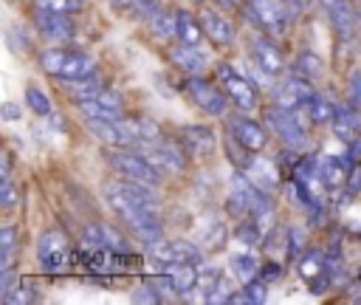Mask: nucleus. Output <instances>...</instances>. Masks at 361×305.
Instances as JSON below:
<instances>
[{
  "mask_svg": "<svg viewBox=\"0 0 361 305\" xmlns=\"http://www.w3.org/2000/svg\"><path fill=\"white\" fill-rule=\"evenodd\" d=\"M116 8H133V0H110Z\"/></svg>",
  "mask_w": 361,
  "mask_h": 305,
  "instance_id": "nucleus-48",
  "label": "nucleus"
},
{
  "mask_svg": "<svg viewBox=\"0 0 361 305\" xmlns=\"http://www.w3.org/2000/svg\"><path fill=\"white\" fill-rule=\"evenodd\" d=\"M344 192H347V198H355V195L361 192V161H358V164H353V169L347 172Z\"/></svg>",
  "mask_w": 361,
  "mask_h": 305,
  "instance_id": "nucleus-41",
  "label": "nucleus"
},
{
  "mask_svg": "<svg viewBox=\"0 0 361 305\" xmlns=\"http://www.w3.org/2000/svg\"><path fill=\"white\" fill-rule=\"evenodd\" d=\"M34 6H45L54 11H65V14H79L85 8V0H34Z\"/></svg>",
  "mask_w": 361,
  "mask_h": 305,
  "instance_id": "nucleus-36",
  "label": "nucleus"
},
{
  "mask_svg": "<svg viewBox=\"0 0 361 305\" xmlns=\"http://www.w3.org/2000/svg\"><path fill=\"white\" fill-rule=\"evenodd\" d=\"M155 265H178V263H203L206 249H200L192 240H161L158 246L149 249Z\"/></svg>",
  "mask_w": 361,
  "mask_h": 305,
  "instance_id": "nucleus-16",
  "label": "nucleus"
},
{
  "mask_svg": "<svg viewBox=\"0 0 361 305\" xmlns=\"http://www.w3.org/2000/svg\"><path fill=\"white\" fill-rule=\"evenodd\" d=\"M226 127H228V133H231L243 147H248L251 152H262V150L268 147V127H265V121H257V119H251L248 113L226 116Z\"/></svg>",
  "mask_w": 361,
  "mask_h": 305,
  "instance_id": "nucleus-15",
  "label": "nucleus"
},
{
  "mask_svg": "<svg viewBox=\"0 0 361 305\" xmlns=\"http://www.w3.org/2000/svg\"><path fill=\"white\" fill-rule=\"evenodd\" d=\"M228 268H231V274H234V280L240 282V285H245V282H251L254 277H259V260L251 254V251H243V254H231L228 257Z\"/></svg>",
  "mask_w": 361,
  "mask_h": 305,
  "instance_id": "nucleus-25",
  "label": "nucleus"
},
{
  "mask_svg": "<svg viewBox=\"0 0 361 305\" xmlns=\"http://www.w3.org/2000/svg\"><path fill=\"white\" fill-rule=\"evenodd\" d=\"M107 164L118 172V178H133V181H141V184H149V186H158L164 181V172L141 150H133V147L110 150Z\"/></svg>",
  "mask_w": 361,
  "mask_h": 305,
  "instance_id": "nucleus-6",
  "label": "nucleus"
},
{
  "mask_svg": "<svg viewBox=\"0 0 361 305\" xmlns=\"http://www.w3.org/2000/svg\"><path fill=\"white\" fill-rule=\"evenodd\" d=\"M147 28H149V34H152L158 42H172V40H175V14L166 11V8H161L158 14H152V17L147 20Z\"/></svg>",
  "mask_w": 361,
  "mask_h": 305,
  "instance_id": "nucleus-29",
  "label": "nucleus"
},
{
  "mask_svg": "<svg viewBox=\"0 0 361 305\" xmlns=\"http://www.w3.org/2000/svg\"><path fill=\"white\" fill-rule=\"evenodd\" d=\"M180 141H183L186 152L195 158H209L217 152V136L209 124H186L180 130Z\"/></svg>",
  "mask_w": 361,
  "mask_h": 305,
  "instance_id": "nucleus-20",
  "label": "nucleus"
},
{
  "mask_svg": "<svg viewBox=\"0 0 361 305\" xmlns=\"http://www.w3.org/2000/svg\"><path fill=\"white\" fill-rule=\"evenodd\" d=\"M0 175H3V181L11 178V155H8V150L3 152V169H0Z\"/></svg>",
  "mask_w": 361,
  "mask_h": 305,
  "instance_id": "nucleus-46",
  "label": "nucleus"
},
{
  "mask_svg": "<svg viewBox=\"0 0 361 305\" xmlns=\"http://www.w3.org/2000/svg\"><path fill=\"white\" fill-rule=\"evenodd\" d=\"M245 51H248L251 62H257L259 68H265V71H268V73H274V76H282V73L288 71V62H285L282 48H279V45L274 42V37H271V34H265V31H259V34L248 37Z\"/></svg>",
  "mask_w": 361,
  "mask_h": 305,
  "instance_id": "nucleus-12",
  "label": "nucleus"
},
{
  "mask_svg": "<svg viewBox=\"0 0 361 305\" xmlns=\"http://www.w3.org/2000/svg\"><path fill=\"white\" fill-rule=\"evenodd\" d=\"M347 96L355 107H361V65H355L347 76Z\"/></svg>",
  "mask_w": 361,
  "mask_h": 305,
  "instance_id": "nucleus-39",
  "label": "nucleus"
},
{
  "mask_svg": "<svg viewBox=\"0 0 361 305\" xmlns=\"http://www.w3.org/2000/svg\"><path fill=\"white\" fill-rule=\"evenodd\" d=\"M333 31L338 34V42H350L358 31V11L350 6V0H322Z\"/></svg>",
  "mask_w": 361,
  "mask_h": 305,
  "instance_id": "nucleus-18",
  "label": "nucleus"
},
{
  "mask_svg": "<svg viewBox=\"0 0 361 305\" xmlns=\"http://www.w3.org/2000/svg\"><path fill=\"white\" fill-rule=\"evenodd\" d=\"M279 274H282V265H279V263H274V260H271V263H265V265L259 268V277H262V280H268V282L279 280Z\"/></svg>",
  "mask_w": 361,
  "mask_h": 305,
  "instance_id": "nucleus-43",
  "label": "nucleus"
},
{
  "mask_svg": "<svg viewBox=\"0 0 361 305\" xmlns=\"http://www.w3.org/2000/svg\"><path fill=\"white\" fill-rule=\"evenodd\" d=\"M169 62L183 73V76H203L209 68L206 54L197 45H183V42H172L169 45Z\"/></svg>",
  "mask_w": 361,
  "mask_h": 305,
  "instance_id": "nucleus-19",
  "label": "nucleus"
},
{
  "mask_svg": "<svg viewBox=\"0 0 361 305\" xmlns=\"http://www.w3.org/2000/svg\"><path fill=\"white\" fill-rule=\"evenodd\" d=\"M197 17H200V23H203V31H206V40L212 42V45H217V48H231L234 42H237V28H234V23L226 17V11L223 8H209V6H200L197 8Z\"/></svg>",
  "mask_w": 361,
  "mask_h": 305,
  "instance_id": "nucleus-14",
  "label": "nucleus"
},
{
  "mask_svg": "<svg viewBox=\"0 0 361 305\" xmlns=\"http://www.w3.org/2000/svg\"><path fill=\"white\" fill-rule=\"evenodd\" d=\"M17 226H3L0 229V271L14 268V251H17Z\"/></svg>",
  "mask_w": 361,
  "mask_h": 305,
  "instance_id": "nucleus-31",
  "label": "nucleus"
},
{
  "mask_svg": "<svg viewBox=\"0 0 361 305\" xmlns=\"http://www.w3.org/2000/svg\"><path fill=\"white\" fill-rule=\"evenodd\" d=\"M161 8H164V6H161V0H133V8H130V11H133L138 20H144V23H147V20H149L152 14H158Z\"/></svg>",
  "mask_w": 361,
  "mask_h": 305,
  "instance_id": "nucleus-37",
  "label": "nucleus"
},
{
  "mask_svg": "<svg viewBox=\"0 0 361 305\" xmlns=\"http://www.w3.org/2000/svg\"><path fill=\"white\" fill-rule=\"evenodd\" d=\"M62 90L76 102V99H90V96L102 93L104 85L90 73V76H79V79H62Z\"/></svg>",
  "mask_w": 361,
  "mask_h": 305,
  "instance_id": "nucleus-27",
  "label": "nucleus"
},
{
  "mask_svg": "<svg viewBox=\"0 0 361 305\" xmlns=\"http://www.w3.org/2000/svg\"><path fill=\"white\" fill-rule=\"evenodd\" d=\"M39 68L62 82V79H79V76L96 73V59L85 51L56 45V48H45L39 54Z\"/></svg>",
  "mask_w": 361,
  "mask_h": 305,
  "instance_id": "nucleus-3",
  "label": "nucleus"
},
{
  "mask_svg": "<svg viewBox=\"0 0 361 305\" xmlns=\"http://www.w3.org/2000/svg\"><path fill=\"white\" fill-rule=\"evenodd\" d=\"M183 93L189 96V102H192L200 113H206V116H212V119H226V116H228L231 99L223 93L220 85H212L206 76H186Z\"/></svg>",
  "mask_w": 361,
  "mask_h": 305,
  "instance_id": "nucleus-7",
  "label": "nucleus"
},
{
  "mask_svg": "<svg viewBox=\"0 0 361 305\" xmlns=\"http://www.w3.org/2000/svg\"><path fill=\"white\" fill-rule=\"evenodd\" d=\"M316 96V85L305 76H299L296 71L282 73V79L271 88V99L279 107H290V110H302L310 99Z\"/></svg>",
  "mask_w": 361,
  "mask_h": 305,
  "instance_id": "nucleus-9",
  "label": "nucleus"
},
{
  "mask_svg": "<svg viewBox=\"0 0 361 305\" xmlns=\"http://www.w3.org/2000/svg\"><path fill=\"white\" fill-rule=\"evenodd\" d=\"M37 260L39 268L48 274H59L71 265V243L62 232H42L37 240Z\"/></svg>",
  "mask_w": 361,
  "mask_h": 305,
  "instance_id": "nucleus-11",
  "label": "nucleus"
},
{
  "mask_svg": "<svg viewBox=\"0 0 361 305\" xmlns=\"http://www.w3.org/2000/svg\"><path fill=\"white\" fill-rule=\"evenodd\" d=\"M175 42H183V45H203V23L197 14H192L189 8H175Z\"/></svg>",
  "mask_w": 361,
  "mask_h": 305,
  "instance_id": "nucleus-22",
  "label": "nucleus"
},
{
  "mask_svg": "<svg viewBox=\"0 0 361 305\" xmlns=\"http://www.w3.org/2000/svg\"><path fill=\"white\" fill-rule=\"evenodd\" d=\"M212 6H217L223 11H234L237 8V0H212Z\"/></svg>",
  "mask_w": 361,
  "mask_h": 305,
  "instance_id": "nucleus-47",
  "label": "nucleus"
},
{
  "mask_svg": "<svg viewBox=\"0 0 361 305\" xmlns=\"http://www.w3.org/2000/svg\"><path fill=\"white\" fill-rule=\"evenodd\" d=\"M133 302H161V297H158V291L149 285V282H144V285H138L135 291H133Z\"/></svg>",
  "mask_w": 361,
  "mask_h": 305,
  "instance_id": "nucleus-42",
  "label": "nucleus"
},
{
  "mask_svg": "<svg viewBox=\"0 0 361 305\" xmlns=\"http://www.w3.org/2000/svg\"><path fill=\"white\" fill-rule=\"evenodd\" d=\"M82 243L93 251L110 249L113 254H130V237L113 223H87L82 229Z\"/></svg>",
  "mask_w": 361,
  "mask_h": 305,
  "instance_id": "nucleus-13",
  "label": "nucleus"
},
{
  "mask_svg": "<svg viewBox=\"0 0 361 305\" xmlns=\"http://www.w3.org/2000/svg\"><path fill=\"white\" fill-rule=\"evenodd\" d=\"M20 116H23V110L17 104H11V102L3 104V119H20Z\"/></svg>",
  "mask_w": 361,
  "mask_h": 305,
  "instance_id": "nucleus-45",
  "label": "nucleus"
},
{
  "mask_svg": "<svg viewBox=\"0 0 361 305\" xmlns=\"http://www.w3.org/2000/svg\"><path fill=\"white\" fill-rule=\"evenodd\" d=\"M17 201H20V198H17V186L11 184V178H6L3 186H0V209H3V212H11V209L17 206Z\"/></svg>",
  "mask_w": 361,
  "mask_h": 305,
  "instance_id": "nucleus-40",
  "label": "nucleus"
},
{
  "mask_svg": "<svg viewBox=\"0 0 361 305\" xmlns=\"http://www.w3.org/2000/svg\"><path fill=\"white\" fill-rule=\"evenodd\" d=\"M243 172H245V175H248L259 189H265V192H274V189L279 186V175H282V172L276 169V164H271L262 152H257V155H254V161H251Z\"/></svg>",
  "mask_w": 361,
  "mask_h": 305,
  "instance_id": "nucleus-23",
  "label": "nucleus"
},
{
  "mask_svg": "<svg viewBox=\"0 0 361 305\" xmlns=\"http://www.w3.org/2000/svg\"><path fill=\"white\" fill-rule=\"evenodd\" d=\"M228 232H226V223L217 220V217H206V223H200V246L206 251H217L223 249Z\"/></svg>",
  "mask_w": 361,
  "mask_h": 305,
  "instance_id": "nucleus-28",
  "label": "nucleus"
},
{
  "mask_svg": "<svg viewBox=\"0 0 361 305\" xmlns=\"http://www.w3.org/2000/svg\"><path fill=\"white\" fill-rule=\"evenodd\" d=\"M25 107L31 110V113H37V116H51V99L45 96V90H39L37 85H28L25 88Z\"/></svg>",
  "mask_w": 361,
  "mask_h": 305,
  "instance_id": "nucleus-32",
  "label": "nucleus"
},
{
  "mask_svg": "<svg viewBox=\"0 0 361 305\" xmlns=\"http://www.w3.org/2000/svg\"><path fill=\"white\" fill-rule=\"evenodd\" d=\"M336 107H338V102H333V99H327L324 93H316L305 107H302V116L307 119V124H327V121H333V116H336Z\"/></svg>",
  "mask_w": 361,
  "mask_h": 305,
  "instance_id": "nucleus-24",
  "label": "nucleus"
},
{
  "mask_svg": "<svg viewBox=\"0 0 361 305\" xmlns=\"http://www.w3.org/2000/svg\"><path fill=\"white\" fill-rule=\"evenodd\" d=\"M330 124H333V136L338 141L350 144L355 136H361V107H355L353 102L350 104H338Z\"/></svg>",
  "mask_w": 361,
  "mask_h": 305,
  "instance_id": "nucleus-21",
  "label": "nucleus"
},
{
  "mask_svg": "<svg viewBox=\"0 0 361 305\" xmlns=\"http://www.w3.org/2000/svg\"><path fill=\"white\" fill-rule=\"evenodd\" d=\"M293 71L310 82H319L324 76V59L316 51H299L293 59Z\"/></svg>",
  "mask_w": 361,
  "mask_h": 305,
  "instance_id": "nucleus-26",
  "label": "nucleus"
},
{
  "mask_svg": "<svg viewBox=\"0 0 361 305\" xmlns=\"http://www.w3.org/2000/svg\"><path fill=\"white\" fill-rule=\"evenodd\" d=\"M262 121L271 130V136H276L282 141V147L305 152L310 147V133H307V119L302 116V110H290V107H279L271 104L262 110Z\"/></svg>",
  "mask_w": 361,
  "mask_h": 305,
  "instance_id": "nucleus-2",
  "label": "nucleus"
},
{
  "mask_svg": "<svg viewBox=\"0 0 361 305\" xmlns=\"http://www.w3.org/2000/svg\"><path fill=\"white\" fill-rule=\"evenodd\" d=\"M285 243H288V246H285L288 260H299V257L307 251V232H305V226H290Z\"/></svg>",
  "mask_w": 361,
  "mask_h": 305,
  "instance_id": "nucleus-33",
  "label": "nucleus"
},
{
  "mask_svg": "<svg viewBox=\"0 0 361 305\" xmlns=\"http://www.w3.org/2000/svg\"><path fill=\"white\" fill-rule=\"evenodd\" d=\"M243 14H245V20H251V25L271 34L274 40L282 37L290 28V23L296 20L293 8L285 0H245Z\"/></svg>",
  "mask_w": 361,
  "mask_h": 305,
  "instance_id": "nucleus-5",
  "label": "nucleus"
},
{
  "mask_svg": "<svg viewBox=\"0 0 361 305\" xmlns=\"http://www.w3.org/2000/svg\"><path fill=\"white\" fill-rule=\"evenodd\" d=\"M347 155H350L353 161H361V136H355V138L347 144Z\"/></svg>",
  "mask_w": 361,
  "mask_h": 305,
  "instance_id": "nucleus-44",
  "label": "nucleus"
},
{
  "mask_svg": "<svg viewBox=\"0 0 361 305\" xmlns=\"http://www.w3.org/2000/svg\"><path fill=\"white\" fill-rule=\"evenodd\" d=\"M104 198H107V206H110V209L116 212V217L133 232V237H135L138 243H144L147 249H152V246H158V243L164 240L161 215H155V212L138 206L135 201H130V198L118 189L116 181H110V184L104 186Z\"/></svg>",
  "mask_w": 361,
  "mask_h": 305,
  "instance_id": "nucleus-1",
  "label": "nucleus"
},
{
  "mask_svg": "<svg viewBox=\"0 0 361 305\" xmlns=\"http://www.w3.org/2000/svg\"><path fill=\"white\" fill-rule=\"evenodd\" d=\"M262 232H265V229H262L254 217H243V220H237V226H234V240L243 243V246H248V249H254V246L262 243Z\"/></svg>",
  "mask_w": 361,
  "mask_h": 305,
  "instance_id": "nucleus-30",
  "label": "nucleus"
},
{
  "mask_svg": "<svg viewBox=\"0 0 361 305\" xmlns=\"http://www.w3.org/2000/svg\"><path fill=\"white\" fill-rule=\"evenodd\" d=\"M37 299H39V294L34 291V285L20 282V285H17V288H14L3 302H6V305H25V302H37Z\"/></svg>",
  "mask_w": 361,
  "mask_h": 305,
  "instance_id": "nucleus-35",
  "label": "nucleus"
},
{
  "mask_svg": "<svg viewBox=\"0 0 361 305\" xmlns=\"http://www.w3.org/2000/svg\"><path fill=\"white\" fill-rule=\"evenodd\" d=\"M31 23L37 28V34L54 45H68L76 34V25H73V14H65V11H54V8H45V6H34L31 11Z\"/></svg>",
  "mask_w": 361,
  "mask_h": 305,
  "instance_id": "nucleus-8",
  "label": "nucleus"
},
{
  "mask_svg": "<svg viewBox=\"0 0 361 305\" xmlns=\"http://www.w3.org/2000/svg\"><path fill=\"white\" fill-rule=\"evenodd\" d=\"M285 3H290V0H285Z\"/></svg>",
  "mask_w": 361,
  "mask_h": 305,
  "instance_id": "nucleus-49",
  "label": "nucleus"
},
{
  "mask_svg": "<svg viewBox=\"0 0 361 305\" xmlns=\"http://www.w3.org/2000/svg\"><path fill=\"white\" fill-rule=\"evenodd\" d=\"M214 76H217V85L223 88V93L231 99V104H234L240 113H254V110H259L262 93H259V85H257L248 73H240V71H234L228 62H220V65L214 68Z\"/></svg>",
  "mask_w": 361,
  "mask_h": 305,
  "instance_id": "nucleus-4",
  "label": "nucleus"
},
{
  "mask_svg": "<svg viewBox=\"0 0 361 305\" xmlns=\"http://www.w3.org/2000/svg\"><path fill=\"white\" fill-rule=\"evenodd\" d=\"M141 152L164 172V175H183L186 167H189V152L183 147V141L178 138H164L158 144H149V147H141Z\"/></svg>",
  "mask_w": 361,
  "mask_h": 305,
  "instance_id": "nucleus-10",
  "label": "nucleus"
},
{
  "mask_svg": "<svg viewBox=\"0 0 361 305\" xmlns=\"http://www.w3.org/2000/svg\"><path fill=\"white\" fill-rule=\"evenodd\" d=\"M73 107H76L85 119H107V121L124 119V102H121V96L113 93V90H107V88H104L102 93L90 96V99H76Z\"/></svg>",
  "mask_w": 361,
  "mask_h": 305,
  "instance_id": "nucleus-17",
  "label": "nucleus"
},
{
  "mask_svg": "<svg viewBox=\"0 0 361 305\" xmlns=\"http://www.w3.org/2000/svg\"><path fill=\"white\" fill-rule=\"evenodd\" d=\"M231 294H234V288H231V282H228L226 274H223V277L214 282V288L206 294V302H209V305H223V302L231 299Z\"/></svg>",
  "mask_w": 361,
  "mask_h": 305,
  "instance_id": "nucleus-34",
  "label": "nucleus"
},
{
  "mask_svg": "<svg viewBox=\"0 0 361 305\" xmlns=\"http://www.w3.org/2000/svg\"><path fill=\"white\" fill-rule=\"evenodd\" d=\"M243 288L248 291L251 302H257V305H262V302L268 299V280H262V277H254V280H251V282H245Z\"/></svg>",
  "mask_w": 361,
  "mask_h": 305,
  "instance_id": "nucleus-38",
  "label": "nucleus"
}]
</instances>
